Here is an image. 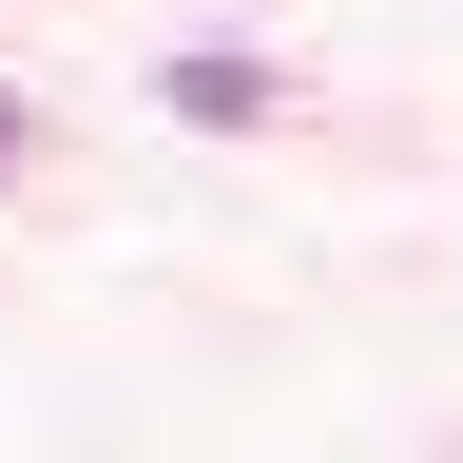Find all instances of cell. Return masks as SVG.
Instances as JSON below:
<instances>
[{"mask_svg": "<svg viewBox=\"0 0 463 463\" xmlns=\"http://www.w3.org/2000/svg\"><path fill=\"white\" fill-rule=\"evenodd\" d=\"M174 116H213V136H251V116H270V78H251V58H174Z\"/></svg>", "mask_w": 463, "mask_h": 463, "instance_id": "1", "label": "cell"}, {"mask_svg": "<svg viewBox=\"0 0 463 463\" xmlns=\"http://www.w3.org/2000/svg\"><path fill=\"white\" fill-rule=\"evenodd\" d=\"M0 174H20V97H0Z\"/></svg>", "mask_w": 463, "mask_h": 463, "instance_id": "2", "label": "cell"}]
</instances>
